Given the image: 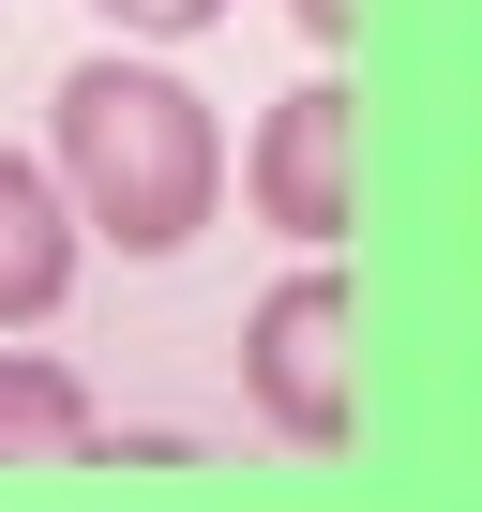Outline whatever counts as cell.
Listing matches in <instances>:
<instances>
[{
    "label": "cell",
    "instance_id": "obj_1",
    "mask_svg": "<svg viewBox=\"0 0 482 512\" xmlns=\"http://www.w3.org/2000/svg\"><path fill=\"white\" fill-rule=\"evenodd\" d=\"M226 196V136L181 76L151 61H76L61 76V211L106 226L121 256H181Z\"/></svg>",
    "mask_w": 482,
    "mask_h": 512
},
{
    "label": "cell",
    "instance_id": "obj_2",
    "mask_svg": "<svg viewBox=\"0 0 482 512\" xmlns=\"http://www.w3.org/2000/svg\"><path fill=\"white\" fill-rule=\"evenodd\" d=\"M241 392H257V422L302 437V452L347 437V287L332 272H287L257 317H241Z\"/></svg>",
    "mask_w": 482,
    "mask_h": 512
},
{
    "label": "cell",
    "instance_id": "obj_3",
    "mask_svg": "<svg viewBox=\"0 0 482 512\" xmlns=\"http://www.w3.org/2000/svg\"><path fill=\"white\" fill-rule=\"evenodd\" d=\"M347 151H362L347 76H302V91L257 121V151H241V196H257L287 241H347Z\"/></svg>",
    "mask_w": 482,
    "mask_h": 512
},
{
    "label": "cell",
    "instance_id": "obj_4",
    "mask_svg": "<svg viewBox=\"0 0 482 512\" xmlns=\"http://www.w3.org/2000/svg\"><path fill=\"white\" fill-rule=\"evenodd\" d=\"M61 287H76V211L31 151H0V332L61 317Z\"/></svg>",
    "mask_w": 482,
    "mask_h": 512
},
{
    "label": "cell",
    "instance_id": "obj_5",
    "mask_svg": "<svg viewBox=\"0 0 482 512\" xmlns=\"http://www.w3.org/2000/svg\"><path fill=\"white\" fill-rule=\"evenodd\" d=\"M61 452H91V392L31 347H0V467H61Z\"/></svg>",
    "mask_w": 482,
    "mask_h": 512
},
{
    "label": "cell",
    "instance_id": "obj_6",
    "mask_svg": "<svg viewBox=\"0 0 482 512\" xmlns=\"http://www.w3.org/2000/svg\"><path fill=\"white\" fill-rule=\"evenodd\" d=\"M106 16H121V31H211L226 0H106Z\"/></svg>",
    "mask_w": 482,
    "mask_h": 512
},
{
    "label": "cell",
    "instance_id": "obj_7",
    "mask_svg": "<svg viewBox=\"0 0 482 512\" xmlns=\"http://www.w3.org/2000/svg\"><path fill=\"white\" fill-rule=\"evenodd\" d=\"M287 16H302L317 46H347V31H362V0H287Z\"/></svg>",
    "mask_w": 482,
    "mask_h": 512
}]
</instances>
